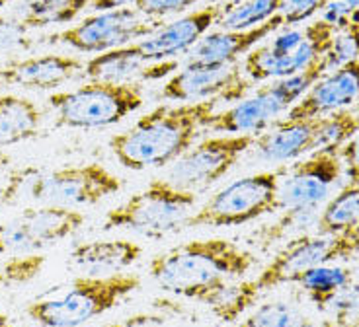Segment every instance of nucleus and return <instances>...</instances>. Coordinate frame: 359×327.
<instances>
[{
    "mask_svg": "<svg viewBox=\"0 0 359 327\" xmlns=\"http://www.w3.org/2000/svg\"><path fill=\"white\" fill-rule=\"evenodd\" d=\"M162 22H154L141 16L133 6L129 8L96 12L94 16L84 18L81 24L67 27L49 37L51 43H63L81 53H106L126 45L137 43L153 34Z\"/></svg>",
    "mask_w": 359,
    "mask_h": 327,
    "instance_id": "obj_10",
    "label": "nucleus"
},
{
    "mask_svg": "<svg viewBox=\"0 0 359 327\" xmlns=\"http://www.w3.org/2000/svg\"><path fill=\"white\" fill-rule=\"evenodd\" d=\"M221 106L223 102L213 97L154 107L131 129L114 134L108 142L109 151L123 168L133 172L174 164L196 144Z\"/></svg>",
    "mask_w": 359,
    "mask_h": 327,
    "instance_id": "obj_2",
    "label": "nucleus"
},
{
    "mask_svg": "<svg viewBox=\"0 0 359 327\" xmlns=\"http://www.w3.org/2000/svg\"><path fill=\"white\" fill-rule=\"evenodd\" d=\"M135 6V0H90V8L94 12H108V10L129 8Z\"/></svg>",
    "mask_w": 359,
    "mask_h": 327,
    "instance_id": "obj_39",
    "label": "nucleus"
},
{
    "mask_svg": "<svg viewBox=\"0 0 359 327\" xmlns=\"http://www.w3.org/2000/svg\"><path fill=\"white\" fill-rule=\"evenodd\" d=\"M29 47L27 27L12 16H0V53Z\"/></svg>",
    "mask_w": 359,
    "mask_h": 327,
    "instance_id": "obj_35",
    "label": "nucleus"
},
{
    "mask_svg": "<svg viewBox=\"0 0 359 327\" xmlns=\"http://www.w3.org/2000/svg\"><path fill=\"white\" fill-rule=\"evenodd\" d=\"M351 12L353 10L350 8V4L346 0H328L318 14H320V22H324L326 26H330L336 32H340L344 27L350 26Z\"/></svg>",
    "mask_w": 359,
    "mask_h": 327,
    "instance_id": "obj_37",
    "label": "nucleus"
},
{
    "mask_svg": "<svg viewBox=\"0 0 359 327\" xmlns=\"http://www.w3.org/2000/svg\"><path fill=\"white\" fill-rule=\"evenodd\" d=\"M180 71V61L149 62L137 45H126L106 53L94 55L84 62V76L109 84H139L141 80H161Z\"/></svg>",
    "mask_w": 359,
    "mask_h": 327,
    "instance_id": "obj_17",
    "label": "nucleus"
},
{
    "mask_svg": "<svg viewBox=\"0 0 359 327\" xmlns=\"http://www.w3.org/2000/svg\"><path fill=\"white\" fill-rule=\"evenodd\" d=\"M143 256V248L131 239H92L74 246L71 263L86 274H114L126 271Z\"/></svg>",
    "mask_w": 359,
    "mask_h": 327,
    "instance_id": "obj_22",
    "label": "nucleus"
},
{
    "mask_svg": "<svg viewBox=\"0 0 359 327\" xmlns=\"http://www.w3.org/2000/svg\"><path fill=\"white\" fill-rule=\"evenodd\" d=\"M0 327H14L12 326V321L8 319V316H6L4 312H0Z\"/></svg>",
    "mask_w": 359,
    "mask_h": 327,
    "instance_id": "obj_41",
    "label": "nucleus"
},
{
    "mask_svg": "<svg viewBox=\"0 0 359 327\" xmlns=\"http://www.w3.org/2000/svg\"><path fill=\"white\" fill-rule=\"evenodd\" d=\"M351 283V271L348 267L336 263H324L306 271L301 281V288L306 292L309 300L318 309H326L332 298Z\"/></svg>",
    "mask_w": 359,
    "mask_h": 327,
    "instance_id": "obj_27",
    "label": "nucleus"
},
{
    "mask_svg": "<svg viewBox=\"0 0 359 327\" xmlns=\"http://www.w3.org/2000/svg\"><path fill=\"white\" fill-rule=\"evenodd\" d=\"M254 265L256 256L233 239L201 238L154 256L149 274L162 291L213 308Z\"/></svg>",
    "mask_w": 359,
    "mask_h": 327,
    "instance_id": "obj_1",
    "label": "nucleus"
},
{
    "mask_svg": "<svg viewBox=\"0 0 359 327\" xmlns=\"http://www.w3.org/2000/svg\"><path fill=\"white\" fill-rule=\"evenodd\" d=\"M351 109H353V113H355V117H358V121H359V99H358V104L351 107Z\"/></svg>",
    "mask_w": 359,
    "mask_h": 327,
    "instance_id": "obj_45",
    "label": "nucleus"
},
{
    "mask_svg": "<svg viewBox=\"0 0 359 327\" xmlns=\"http://www.w3.org/2000/svg\"><path fill=\"white\" fill-rule=\"evenodd\" d=\"M344 327H359V316H358V318L351 319V321H348V323H346Z\"/></svg>",
    "mask_w": 359,
    "mask_h": 327,
    "instance_id": "obj_43",
    "label": "nucleus"
},
{
    "mask_svg": "<svg viewBox=\"0 0 359 327\" xmlns=\"http://www.w3.org/2000/svg\"><path fill=\"white\" fill-rule=\"evenodd\" d=\"M254 82L244 76L243 67L234 64H184L164 82L158 92L168 102H203L219 97L223 104H236L250 94Z\"/></svg>",
    "mask_w": 359,
    "mask_h": 327,
    "instance_id": "obj_13",
    "label": "nucleus"
},
{
    "mask_svg": "<svg viewBox=\"0 0 359 327\" xmlns=\"http://www.w3.org/2000/svg\"><path fill=\"white\" fill-rule=\"evenodd\" d=\"M320 119H278L256 134L254 151L266 162H297L314 151V134Z\"/></svg>",
    "mask_w": 359,
    "mask_h": 327,
    "instance_id": "obj_21",
    "label": "nucleus"
},
{
    "mask_svg": "<svg viewBox=\"0 0 359 327\" xmlns=\"http://www.w3.org/2000/svg\"><path fill=\"white\" fill-rule=\"evenodd\" d=\"M233 327H311V321L291 302L273 300L256 306Z\"/></svg>",
    "mask_w": 359,
    "mask_h": 327,
    "instance_id": "obj_29",
    "label": "nucleus"
},
{
    "mask_svg": "<svg viewBox=\"0 0 359 327\" xmlns=\"http://www.w3.org/2000/svg\"><path fill=\"white\" fill-rule=\"evenodd\" d=\"M123 181L98 162L65 166L53 172L29 168L26 197L39 204L81 209L121 191Z\"/></svg>",
    "mask_w": 359,
    "mask_h": 327,
    "instance_id": "obj_8",
    "label": "nucleus"
},
{
    "mask_svg": "<svg viewBox=\"0 0 359 327\" xmlns=\"http://www.w3.org/2000/svg\"><path fill=\"white\" fill-rule=\"evenodd\" d=\"M346 2L350 4V8H351V10L359 8V0H346Z\"/></svg>",
    "mask_w": 359,
    "mask_h": 327,
    "instance_id": "obj_44",
    "label": "nucleus"
},
{
    "mask_svg": "<svg viewBox=\"0 0 359 327\" xmlns=\"http://www.w3.org/2000/svg\"><path fill=\"white\" fill-rule=\"evenodd\" d=\"M359 131V121L353 109H344L332 116L320 117L316 134H314V151L323 148H341ZM313 151V152H314Z\"/></svg>",
    "mask_w": 359,
    "mask_h": 327,
    "instance_id": "obj_30",
    "label": "nucleus"
},
{
    "mask_svg": "<svg viewBox=\"0 0 359 327\" xmlns=\"http://www.w3.org/2000/svg\"><path fill=\"white\" fill-rule=\"evenodd\" d=\"M86 214L79 209L39 204L0 222V256H26L59 244L79 232Z\"/></svg>",
    "mask_w": 359,
    "mask_h": 327,
    "instance_id": "obj_9",
    "label": "nucleus"
},
{
    "mask_svg": "<svg viewBox=\"0 0 359 327\" xmlns=\"http://www.w3.org/2000/svg\"><path fill=\"white\" fill-rule=\"evenodd\" d=\"M285 166L234 179L219 189L186 221L188 228H233L279 211V181Z\"/></svg>",
    "mask_w": 359,
    "mask_h": 327,
    "instance_id": "obj_7",
    "label": "nucleus"
},
{
    "mask_svg": "<svg viewBox=\"0 0 359 327\" xmlns=\"http://www.w3.org/2000/svg\"><path fill=\"white\" fill-rule=\"evenodd\" d=\"M328 0H283L281 2V18L285 27H297L316 16Z\"/></svg>",
    "mask_w": 359,
    "mask_h": 327,
    "instance_id": "obj_34",
    "label": "nucleus"
},
{
    "mask_svg": "<svg viewBox=\"0 0 359 327\" xmlns=\"http://www.w3.org/2000/svg\"><path fill=\"white\" fill-rule=\"evenodd\" d=\"M359 253V226L338 234H309L287 242L254 279L233 284L213 306V314L224 323H236L266 292L281 284L299 283L314 267L336 263Z\"/></svg>",
    "mask_w": 359,
    "mask_h": 327,
    "instance_id": "obj_3",
    "label": "nucleus"
},
{
    "mask_svg": "<svg viewBox=\"0 0 359 327\" xmlns=\"http://www.w3.org/2000/svg\"><path fill=\"white\" fill-rule=\"evenodd\" d=\"M359 59V26L350 24L336 32L328 51L323 57L324 72H332Z\"/></svg>",
    "mask_w": 359,
    "mask_h": 327,
    "instance_id": "obj_31",
    "label": "nucleus"
},
{
    "mask_svg": "<svg viewBox=\"0 0 359 327\" xmlns=\"http://www.w3.org/2000/svg\"><path fill=\"white\" fill-rule=\"evenodd\" d=\"M359 226V183H344L320 209L316 234H338Z\"/></svg>",
    "mask_w": 359,
    "mask_h": 327,
    "instance_id": "obj_26",
    "label": "nucleus"
},
{
    "mask_svg": "<svg viewBox=\"0 0 359 327\" xmlns=\"http://www.w3.org/2000/svg\"><path fill=\"white\" fill-rule=\"evenodd\" d=\"M359 99V59L316 80L303 99L285 113V119H320L350 109Z\"/></svg>",
    "mask_w": 359,
    "mask_h": 327,
    "instance_id": "obj_16",
    "label": "nucleus"
},
{
    "mask_svg": "<svg viewBox=\"0 0 359 327\" xmlns=\"http://www.w3.org/2000/svg\"><path fill=\"white\" fill-rule=\"evenodd\" d=\"M84 62L71 55H39L10 61L0 69V82L29 90L57 88L74 78Z\"/></svg>",
    "mask_w": 359,
    "mask_h": 327,
    "instance_id": "obj_20",
    "label": "nucleus"
},
{
    "mask_svg": "<svg viewBox=\"0 0 359 327\" xmlns=\"http://www.w3.org/2000/svg\"><path fill=\"white\" fill-rule=\"evenodd\" d=\"M221 10L223 8L217 4L189 10L178 18L161 24L153 34H149L135 45L149 62L178 61V57L188 55L191 47L217 26Z\"/></svg>",
    "mask_w": 359,
    "mask_h": 327,
    "instance_id": "obj_15",
    "label": "nucleus"
},
{
    "mask_svg": "<svg viewBox=\"0 0 359 327\" xmlns=\"http://www.w3.org/2000/svg\"><path fill=\"white\" fill-rule=\"evenodd\" d=\"M198 195L180 189L166 177H156L126 203L104 216V230H131L147 238H162L186 226L194 214Z\"/></svg>",
    "mask_w": 359,
    "mask_h": 327,
    "instance_id": "obj_5",
    "label": "nucleus"
},
{
    "mask_svg": "<svg viewBox=\"0 0 359 327\" xmlns=\"http://www.w3.org/2000/svg\"><path fill=\"white\" fill-rule=\"evenodd\" d=\"M320 218V209H285L278 221L262 226L260 230L254 232L262 248H269L278 242H291V239L303 238L309 234H316Z\"/></svg>",
    "mask_w": 359,
    "mask_h": 327,
    "instance_id": "obj_25",
    "label": "nucleus"
},
{
    "mask_svg": "<svg viewBox=\"0 0 359 327\" xmlns=\"http://www.w3.org/2000/svg\"><path fill=\"white\" fill-rule=\"evenodd\" d=\"M45 265V257L39 253L12 256L10 261L0 267V284L27 283L36 277Z\"/></svg>",
    "mask_w": 359,
    "mask_h": 327,
    "instance_id": "obj_32",
    "label": "nucleus"
},
{
    "mask_svg": "<svg viewBox=\"0 0 359 327\" xmlns=\"http://www.w3.org/2000/svg\"><path fill=\"white\" fill-rule=\"evenodd\" d=\"M256 142V134H219L198 142L182 154L166 179L180 189L198 193L223 179Z\"/></svg>",
    "mask_w": 359,
    "mask_h": 327,
    "instance_id": "obj_11",
    "label": "nucleus"
},
{
    "mask_svg": "<svg viewBox=\"0 0 359 327\" xmlns=\"http://www.w3.org/2000/svg\"><path fill=\"white\" fill-rule=\"evenodd\" d=\"M102 327H174V318L170 312L153 309V312H139L121 321H111Z\"/></svg>",
    "mask_w": 359,
    "mask_h": 327,
    "instance_id": "obj_36",
    "label": "nucleus"
},
{
    "mask_svg": "<svg viewBox=\"0 0 359 327\" xmlns=\"http://www.w3.org/2000/svg\"><path fill=\"white\" fill-rule=\"evenodd\" d=\"M41 131V109L29 97L0 96V146L36 139Z\"/></svg>",
    "mask_w": 359,
    "mask_h": 327,
    "instance_id": "obj_23",
    "label": "nucleus"
},
{
    "mask_svg": "<svg viewBox=\"0 0 359 327\" xmlns=\"http://www.w3.org/2000/svg\"><path fill=\"white\" fill-rule=\"evenodd\" d=\"M283 26V18L281 14H278L266 24L252 29H211L191 47L184 64H234L241 57L250 53L254 47H258V43L273 36Z\"/></svg>",
    "mask_w": 359,
    "mask_h": 327,
    "instance_id": "obj_18",
    "label": "nucleus"
},
{
    "mask_svg": "<svg viewBox=\"0 0 359 327\" xmlns=\"http://www.w3.org/2000/svg\"><path fill=\"white\" fill-rule=\"evenodd\" d=\"M281 2L283 0H243L238 4L221 10L215 27L229 32H243V29L262 26L273 16H278Z\"/></svg>",
    "mask_w": 359,
    "mask_h": 327,
    "instance_id": "obj_28",
    "label": "nucleus"
},
{
    "mask_svg": "<svg viewBox=\"0 0 359 327\" xmlns=\"http://www.w3.org/2000/svg\"><path fill=\"white\" fill-rule=\"evenodd\" d=\"M18 0H0V10L6 8V6H10V4H16Z\"/></svg>",
    "mask_w": 359,
    "mask_h": 327,
    "instance_id": "obj_42",
    "label": "nucleus"
},
{
    "mask_svg": "<svg viewBox=\"0 0 359 327\" xmlns=\"http://www.w3.org/2000/svg\"><path fill=\"white\" fill-rule=\"evenodd\" d=\"M0 69H2V64H0Z\"/></svg>",
    "mask_w": 359,
    "mask_h": 327,
    "instance_id": "obj_46",
    "label": "nucleus"
},
{
    "mask_svg": "<svg viewBox=\"0 0 359 327\" xmlns=\"http://www.w3.org/2000/svg\"><path fill=\"white\" fill-rule=\"evenodd\" d=\"M90 0H18L12 10V18L29 27L71 24L82 10L88 8Z\"/></svg>",
    "mask_w": 359,
    "mask_h": 327,
    "instance_id": "obj_24",
    "label": "nucleus"
},
{
    "mask_svg": "<svg viewBox=\"0 0 359 327\" xmlns=\"http://www.w3.org/2000/svg\"><path fill=\"white\" fill-rule=\"evenodd\" d=\"M238 2H243V0H211V4H217V6H221V8L233 6V4H238Z\"/></svg>",
    "mask_w": 359,
    "mask_h": 327,
    "instance_id": "obj_40",
    "label": "nucleus"
},
{
    "mask_svg": "<svg viewBox=\"0 0 359 327\" xmlns=\"http://www.w3.org/2000/svg\"><path fill=\"white\" fill-rule=\"evenodd\" d=\"M199 0H135L133 8L144 18L162 22L168 16H182L198 4Z\"/></svg>",
    "mask_w": 359,
    "mask_h": 327,
    "instance_id": "obj_33",
    "label": "nucleus"
},
{
    "mask_svg": "<svg viewBox=\"0 0 359 327\" xmlns=\"http://www.w3.org/2000/svg\"><path fill=\"white\" fill-rule=\"evenodd\" d=\"M59 127L104 129L126 121L144 104L141 84H109L88 80L74 90L55 92L47 97Z\"/></svg>",
    "mask_w": 359,
    "mask_h": 327,
    "instance_id": "obj_6",
    "label": "nucleus"
},
{
    "mask_svg": "<svg viewBox=\"0 0 359 327\" xmlns=\"http://www.w3.org/2000/svg\"><path fill=\"white\" fill-rule=\"evenodd\" d=\"M139 288L141 277L135 273L81 274L63 288L29 302L26 316L41 327H81Z\"/></svg>",
    "mask_w": 359,
    "mask_h": 327,
    "instance_id": "obj_4",
    "label": "nucleus"
},
{
    "mask_svg": "<svg viewBox=\"0 0 359 327\" xmlns=\"http://www.w3.org/2000/svg\"><path fill=\"white\" fill-rule=\"evenodd\" d=\"M344 164L340 148H323L297 160L293 166H285V174L279 181V211L285 209H323L344 183Z\"/></svg>",
    "mask_w": 359,
    "mask_h": 327,
    "instance_id": "obj_12",
    "label": "nucleus"
},
{
    "mask_svg": "<svg viewBox=\"0 0 359 327\" xmlns=\"http://www.w3.org/2000/svg\"><path fill=\"white\" fill-rule=\"evenodd\" d=\"M287 111L289 107L271 86L264 84L252 96H246L224 111H217L207 129L224 134H260Z\"/></svg>",
    "mask_w": 359,
    "mask_h": 327,
    "instance_id": "obj_19",
    "label": "nucleus"
},
{
    "mask_svg": "<svg viewBox=\"0 0 359 327\" xmlns=\"http://www.w3.org/2000/svg\"><path fill=\"white\" fill-rule=\"evenodd\" d=\"M344 183H359V131L340 148Z\"/></svg>",
    "mask_w": 359,
    "mask_h": 327,
    "instance_id": "obj_38",
    "label": "nucleus"
},
{
    "mask_svg": "<svg viewBox=\"0 0 359 327\" xmlns=\"http://www.w3.org/2000/svg\"><path fill=\"white\" fill-rule=\"evenodd\" d=\"M334 34L336 29L318 20L306 26L305 41L293 53L278 55L268 45H258L250 53L244 55V61L241 64L244 76L254 84H260V82L287 78L291 74L306 71L323 59L330 47Z\"/></svg>",
    "mask_w": 359,
    "mask_h": 327,
    "instance_id": "obj_14",
    "label": "nucleus"
}]
</instances>
